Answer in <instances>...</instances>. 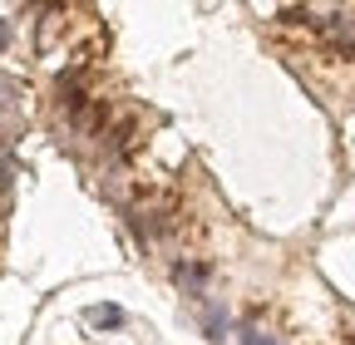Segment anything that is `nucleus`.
I'll use <instances>...</instances> for the list:
<instances>
[{
  "instance_id": "7ed1b4c3",
  "label": "nucleus",
  "mask_w": 355,
  "mask_h": 345,
  "mask_svg": "<svg viewBox=\"0 0 355 345\" xmlns=\"http://www.w3.org/2000/svg\"><path fill=\"white\" fill-rule=\"evenodd\" d=\"M202 330H207V340H212V345H222V330H227V311L207 306V311H202Z\"/></svg>"
},
{
  "instance_id": "f03ea898",
  "label": "nucleus",
  "mask_w": 355,
  "mask_h": 345,
  "mask_svg": "<svg viewBox=\"0 0 355 345\" xmlns=\"http://www.w3.org/2000/svg\"><path fill=\"white\" fill-rule=\"evenodd\" d=\"M173 281L183 286L188 296H202V281H207V267H193V262H178L173 267Z\"/></svg>"
},
{
  "instance_id": "f257e3e1",
  "label": "nucleus",
  "mask_w": 355,
  "mask_h": 345,
  "mask_svg": "<svg viewBox=\"0 0 355 345\" xmlns=\"http://www.w3.org/2000/svg\"><path fill=\"white\" fill-rule=\"evenodd\" d=\"M84 321L99 326V330H119V326H123V306H114V301H104V306H89Z\"/></svg>"
},
{
  "instance_id": "20e7f679",
  "label": "nucleus",
  "mask_w": 355,
  "mask_h": 345,
  "mask_svg": "<svg viewBox=\"0 0 355 345\" xmlns=\"http://www.w3.org/2000/svg\"><path fill=\"white\" fill-rule=\"evenodd\" d=\"M331 35H345V39H350V35H355V20H350L345 10H336V15H331Z\"/></svg>"
},
{
  "instance_id": "39448f33",
  "label": "nucleus",
  "mask_w": 355,
  "mask_h": 345,
  "mask_svg": "<svg viewBox=\"0 0 355 345\" xmlns=\"http://www.w3.org/2000/svg\"><path fill=\"white\" fill-rule=\"evenodd\" d=\"M261 345H282V340H272V335H261Z\"/></svg>"
}]
</instances>
